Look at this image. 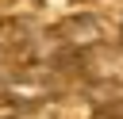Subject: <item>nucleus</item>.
Segmentation results:
<instances>
[{
    "instance_id": "nucleus-1",
    "label": "nucleus",
    "mask_w": 123,
    "mask_h": 119,
    "mask_svg": "<svg viewBox=\"0 0 123 119\" xmlns=\"http://www.w3.org/2000/svg\"><path fill=\"white\" fill-rule=\"evenodd\" d=\"M92 119H123V104H104L100 111H92Z\"/></svg>"
},
{
    "instance_id": "nucleus-2",
    "label": "nucleus",
    "mask_w": 123,
    "mask_h": 119,
    "mask_svg": "<svg viewBox=\"0 0 123 119\" xmlns=\"http://www.w3.org/2000/svg\"><path fill=\"white\" fill-rule=\"evenodd\" d=\"M119 38H123V31H119Z\"/></svg>"
}]
</instances>
